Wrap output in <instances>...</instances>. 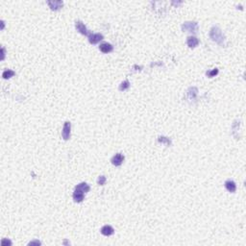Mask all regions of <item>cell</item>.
<instances>
[{
	"mask_svg": "<svg viewBox=\"0 0 246 246\" xmlns=\"http://www.w3.org/2000/svg\"><path fill=\"white\" fill-rule=\"evenodd\" d=\"M99 50L101 51L102 53H110L114 50V46L111 45V43H108V42H104L102 44H100V46H99Z\"/></svg>",
	"mask_w": 246,
	"mask_h": 246,
	"instance_id": "cell-8",
	"label": "cell"
},
{
	"mask_svg": "<svg viewBox=\"0 0 246 246\" xmlns=\"http://www.w3.org/2000/svg\"><path fill=\"white\" fill-rule=\"evenodd\" d=\"M100 232H101V234H103V236L109 237V236H111V234H114L115 230H114L113 227L110 226V225H105V226H103V227L101 228Z\"/></svg>",
	"mask_w": 246,
	"mask_h": 246,
	"instance_id": "cell-9",
	"label": "cell"
},
{
	"mask_svg": "<svg viewBox=\"0 0 246 246\" xmlns=\"http://www.w3.org/2000/svg\"><path fill=\"white\" fill-rule=\"evenodd\" d=\"M70 129H71V124L69 121L64 122L63 131H62V137L64 140H68L70 138Z\"/></svg>",
	"mask_w": 246,
	"mask_h": 246,
	"instance_id": "cell-3",
	"label": "cell"
},
{
	"mask_svg": "<svg viewBox=\"0 0 246 246\" xmlns=\"http://www.w3.org/2000/svg\"><path fill=\"white\" fill-rule=\"evenodd\" d=\"M124 159H125L124 156H123L121 153H117V154H116L114 156L113 158H111V163H113L114 165L119 166V165H121L123 163V162H124Z\"/></svg>",
	"mask_w": 246,
	"mask_h": 246,
	"instance_id": "cell-4",
	"label": "cell"
},
{
	"mask_svg": "<svg viewBox=\"0 0 246 246\" xmlns=\"http://www.w3.org/2000/svg\"><path fill=\"white\" fill-rule=\"evenodd\" d=\"M84 197H85V193L79 189H76L74 191V193H73V200L77 203H81L82 201L84 200Z\"/></svg>",
	"mask_w": 246,
	"mask_h": 246,
	"instance_id": "cell-7",
	"label": "cell"
},
{
	"mask_svg": "<svg viewBox=\"0 0 246 246\" xmlns=\"http://www.w3.org/2000/svg\"><path fill=\"white\" fill-rule=\"evenodd\" d=\"M75 28L78 32L81 33L82 35H85V36L88 35V31L82 21H76L75 22Z\"/></svg>",
	"mask_w": 246,
	"mask_h": 246,
	"instance_id": "cell-6",
	"label": "cell"
},
{
	"mask_svg": "<svg viewBox=\"0 0 246 246\" xmlns=\"http://www.w3.org/2000/svg\"><path fill=\"white\" fill-rule=\"evenodd\" d=\"M207 76L210 77V78H212V77H215V75L218 74V69H212L211 71H207Z\"/></svg>",
	"mask_w": 246,
	"mask_h": 246,
	"instance_id": "cell-17",
	"label": "cell"
},
{
	"mask_svg": "<svg viewBox=\"0 0 246 246\" xmlns=\"http://www.w3.org/2000/svg\"><path fill=\"white\" fill-rule=\"evenodd\" d=\"M130 88V82L128 80H125L124 82H122L120 85H119V91L120 92H124L126 89H128Z\"/></svg>",
	"mask_w": 246,
	"mask_h": 246,
	"instance_id": "cell-15",
	"label": "cell"
},
{
	"mask_svg": "<svg viewBox=\"0 0 246 246\" xmlns=\"http://www.w3.org/2000/svg\"><path fill=\"white\" fill-rule=\"evenodd\" d=\"M106 181H107V179H106L105 176H99L98 179H97V184L99 186H104L105 183H106Z\"/></svg>",
	"mask_w": 246,
	"mask_h": 246,
	"instance_id": "cell-16",
	"label": "cell"
},
{
	"mask_svg": "<svg viewBox=\"0 0 246 246\" xmlns=\"http://www.w3.org/2000/svg\"><path fill=\"white\" fill-rule=\"evenodd\" d=\"M159 141H160V142H167V144H170V140H169V139L164 138V137H161V138H159Z\"/></svg>",
	"mask_w": 246,
	"mask_h": 246,
	"instance_id": "cell-18",
	"label": "cell"
},
{
	"mask_svg": "<svg viewBox=\"0 0 246 246\" xmlns=\"http://www.w3.org/2000/svg\"><path fill=\"white\" fill-rule=\"evenodd\" d=\"M75 188L76 189H79V191H81V192H83L84 193H87V192H89V189H91V187H89L87 183H80L79 185H77L76 187H75Z\"/></svg>",
	"mask_w": 246,
	"mask_h": 246,
	"instance_id": "cell-13",
	"label": "cell"
},
{
	"mask_svg": "<svg viewBox=\"0 0 246 246\" xmlns=\"http://www.w3.org/2000/svg\"><path fill=\"white\" fill-rule=\"evenodd\" d=\"M198 43H199V40L197 38L195 37H188L187 40V46L188 47H191V48H193V47H196L198 45Z\"/></svg>",
	"mask_w": 246,
	"mask_h": 246,
	"instance_id": "cell-12",
	"label": "cell"
},
{
	"mask_svg": "<svg viewBox=\"0 0 246 246\" xmlns=\"http://www.w3.org/2000/svg\"><path fill=\"white\" fill-rule=\"evenodd\" d=\"M103 39H104L103 35L99 34V33H96V34H89L88 35V41L91 42L92 44H96L100 40H102Z\"/></svg>",
	"mask_w": 246,
	"mask_h": 246,
	"instance_id": "cell-5",
	"label": "cell"
},
{
	"mask_svg": "<svg viewBox=\"0 0 246 246\" xmlns=\"http://www.w3.org/2000/svg\"><path fill=\"white\" fill-rule=\"evenodd\" d=\"M182 30L185 32H193L197 33L198 31V24L197 22H185L182 25Z\"/></svg>",
	"mask_w": 246,
	"mask_h": 246,
	"instance_id": "cell-2",
	"label": "cell"
},
{
	"mask_svg": "<svg viewBox=\"0 0 246 246\" xmlns=\"http://www.w3.org/2000/svg\"><path fill=\"white\" fill-rule=\"evenodd\" d=\"M225 187H226V189L228 192H230L232 193L236 192V191H237L236 183H234V181H232V180H228V181L225 182Z\"/></svg>",
	"mask_w": 246,
	"mask_h": 246,
	"instance_id": "cell-11",
	"label": "cell"
},
{
	"mask_svg": "<svg viewBox=\"0 0 246 246\" xmlns=\"http://www.w3.org/2000/svg\"><path fill=\"white\" fill-rule=\"evenodd\" d=\"M16 75V72L13 71V70H11V69H7L3 72L2 74V77L4 78V79H10V78H12L13 76Z\"/></svg>",
	"mask_w": 246,
	"mask_h": 246,
	"instance_id": "cell-14",
	"label": "cell"
},
{
	"mask_svg": "<svg viewBox=\"0 0 246 246\" xmlns=\"http://www.w3.org/2000/svg\"><path fill=\"white\" fill-rule=\"evenodd\" d=\"M210 38L214 41H215L216 43L220 44V45H222L223 42H224V40H225L224 36H223V34H222V31L216 26H214L211 29Z\"/></svg>",
	"mask_w": 246,
	"mask_h": 246,
	"instance_id": "cell-1",
	"label": "cell"
},
{
	"mask_svg": "<svg viewBox=\"0 0 246 246\" xmlns=\"http://www.w3.org/2000/svg\"><path fill=\"white\" fill-rule=\"evenodd\" d=\"M47 4L52 11H58L63 7L64 2L63 1H47Z\"/></svg>",
	"mask_w": 246,
	"mask_h": 246,
	"instance_id": "cell-10",
	"label": "cell"
}]
</instances>
